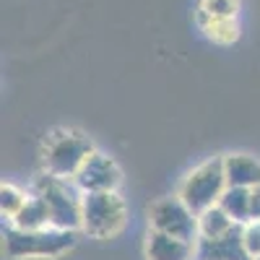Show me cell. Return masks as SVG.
Returning <instances> with one entry per match:
<instances>
[{
	"instance_id": "6da1fadb",
	"label": "cell",
	"mask_w": 260,
	"mask_h": 260,
	"mask_svg": "<svg viewBox=\"0 0 260 260\" xmlns=\"http://www.w3.org/2000/svg\"><path fill=\"white\" fill-rule=\"evenodd\" d=\"M31 192L39 195L47 203L50 216H52V226L57 229H81V219H83V192L76 185V180H65V177H55L50 172L42 175L31 182Z\"/></svg>"
},
{
	"instance_id": "7a4b0ae2",
	"label": "cell",
	"mask_w": 260,
	"mask_h": 260,
	"mask_svg": "<svg viewBox=\"0 0 260 260\" xmlns=\"http://www.w3.org/2000/svg\"><path fill=\"white\" fill-rule=\"evenodd\" d=\"M91 154L94 143L83 133H78V130H55L42 146V164L50 175L73 180Z\"/></svg>"
},
{
	"instance_id": "3957f363",
	"label": "cell",
	"mask_w": 260,
	"mask_h": 260,
	"mask_svg": "<svg viewBox=\"0 0 260 260\" xmlns=\"http://www.w3.org/2000/svg\"><path fill=\"white\" fill-rule=\"evenodd\" d=\"M226 187H229V182H226V172H224V159L216 156V159H208L195 169H190L177 195L198 216V213L208 211L211 206H219Z\"/></svg>"
},
{
	"instance_id": "277c9868",
	"label": "cell",
	"mask_w": 260,
	"mask_h": 260,
	"mask_svg": "<svg viewBox=\"0 0 260 260\" xmlns=\"http://www.w3.org/2000/svg\"><path fill=\"white\" fill-rule=\"evenodd\" d=\"M76 242V234L71 229H57V226H47V229H34V232H24V229H8L6 232V252L11 257H55L62 255L65 250H71Z\"/></svg>"
},
{
	"instance_id": "5b68a950",
	"label": "cell",
	"mask_w": 260,
	"mask_h": 260,
	"mask_svg": "<svg viewBox=\"0 0 260 260\" xmlns=\"http://www.w3.org/2000/svg\"><path fill=\"white\" fill-rule=\"evenodd\" d=\"M125 226V203L115 192H83L81 229L94 240H110Z\"/></svg>"
},
{
	"instance_id": "8992f818",
	"label": "cell",
	"mask_w": 260,
	"mask_h": 260,
	"mask_svg": "<svg viewBox=\"0 0 260 260\" xmlns=\"http://www.w3.org/2000/svg\"><path fill=\"white\" fill-rule=\"evenodd\" d=\"M151 229L180 237L185 242H198V216H195L182 198H159L148 211Z\"/></svg>"
},
{
	"instance_id": "52a82bcc",
	"label": "cell",
	"mask_w": 260,
	"mask_h": 260,
	"mask_svg": "<svg viewBox=\"0 0 260 260\" xmlns=\"http://www.w3.org/2000/svg\"><path fill=\"white\" fill-rule=\"evenodd\" d=\"M73 180L81 187V192H115L120 185V167L107 154L94 151Z\"/></svg>"
},
{
	"instance_id": "ba28073f",
	"label": "cell",
	"mask_w": 260,
	"mask_h": 260,
	"mask_svg": "<svg viewBox=\"0 0 260 260\" xmlns=\"http://www.w3.org/2000/svg\"><path fill=\"white\" fill-rule=\"evenodd\" d=\"M195 260H252L242 240V224H237L232 232L216 240L201 237L195 242Z\"/></svg>"
},
{
	"instance_id": "9c48e42d",
	"label": "cell",
	"mask_w": 260,
	"mask_h": 260,
	"mask_svg": "<svg viewBox=\"0 0 260 260\" xmlns=\"http://www.w3.org/2000/svg\"><path fill=\"white\" fill-rule=\"evenodd\" d=\"M148 260H195V242H185L180 237L151 229L146 242Z\"/></svg>"
},
{
	"instance_id": "30bf717a",
	"label": "cell",
	"mask_w": 260,
	"mask_h": 260,
	"mask_svg": "<svg viewBox=\"0 0 260 260\" xmlns=\"http://www.w3.org/2000/svg\"><path fill=\"white\" fill-rule=\"evenodd\" d=\"M224 172L229 187H260V161L247 154H229L224 156Z\"/></svg>"
},
{
	"instance_id": "8fae6325",
	"label": "cell",
	"mask_w": 260,
	"mask_h": 260,
	"mask_svg": "<svg viewBox=\"0 0 260 260\" xmlns=\"http://www.w3.org/2000/svg\"><path fill=\"white\" fill-rule=\"evenodd\" d=\"M219 206L229 213V219L234 224H247L252 221V190L247 187H226Z\"/></svg>"
},
{
	"instance_id": "7c38bea8",
	"label": "cell",
	"mask_w": 260,
	"mask_h": 260,
	"mask_svg": "<svg viewBox=\"0 0 260 260\" xmlns=\"http://www.w3.org/2000/svg\"><path fill=\"white\" fill-rule=\"evenodd\" d=\"M13 226L16 229H24V232H34V229H47L52 226V216H50V208L47 203L39 198V195H29L26 206L21 208V213L13 219Z\"/></svg>"
},
{
	"instance_id": "4fadbf2b",
	"label": "cell",
	"mask_w": 260,
	"mask_h": 260,
	"mask_svg": "<svg viewBox=\"0 0 260 260\" xmlns=\"http://www.w3.org/2000/svg\"><path fill=\"white\" fill-rule=\"evenodd\" d=\"M195 18H198L201 31L211 42H216V45H232V42L240 39V21L237 18H208L201 11H198Z\"/></svg>"
},
{
	"instance_id": "5bb4252c",
	"label": "cell",
	"mask_w": 260,
	"mask_h": 260,
	"mask_svg": "<svg viewBox=\"0 0 260 260\" xmlns=\"http://www.w3.org/2000/svg\"><path fill=\"white\" fill-rule=\"evenodd\" d=\"M237 224L229 219V213L221 206H211L208 211L198 213V240H216V237H224L226 232H232Z\"/></svg>"
},
{
	"instance_id": "9a60e30c",
	"label": "cell",
	"mask_w": 260,
	"mask_h": 260,
	"mask_svg": "<svg viewBox=\"0 0 260 260\" xmlns=\"http://www.w3.org/2000/svg\"><path fill=\"white\" fill-rule=\"evenodd\" d=\"M26 201H29V195L24 190H18L13 185H3V187H0V211H3V216H8L11 221L21 213V208L26 206Z\"/></svg>"
},
{
	"instance_id": "2e32d148",
	"label": "cell",
	"mask_w": 260,
	"mask_h": 260,
	"mask_svg": "<svg viewBox=\"0 0 260 260\" xmlns=\"http://www.w3.org/2000/svg\"><path fill=\"white\" fill-rule=\"evenodd\" d=\"M198 11L208 18H237L240 0H201Z\"/></svg>"
},
{
	"instance_id": "e0dca14e",
	"label": "cell",
	"mask_w": 260,
	"mask_h": 260,
	"mask_svg": "<svg viewBox=\"0 0 260 260\" xmlns=\"http://www.w3.org/2000/svg\"><path fill=\"white\" fill-rule=\"evenodd\" d=\"M242 240H245V247L250 252V257H260V219H252L242 226Z\"/></svg>"
},
{
	"instance_id": "ac0fdd59",
	"label": "cell",
	"mask_w": 260,
	"mask_h": 260,
	"mask_svg": "<svg viewBox=\"0 0 260 260\" xmlns=\"http://www.w3.org/2000/svg\"><path fill=\"white\" fill-rule=\"evenodd\" d=\"M252 219H260V187L252 190Z\"/></svg>"
},
{
	"instance_id": "d6986e66",
	"label": "cell",
	"mask_w": 260,
	"mask_h": 260,
	"mask_svg": "<svg viewBox=\"0 0 260 260\" xmlns=\"http://www.w3.org/2000/svg\"><path fill=\"white\" fill-rule=\"evenodd\" d=\"M255 260H260V257H255Z\"/></svg>"
}]
</instances>
